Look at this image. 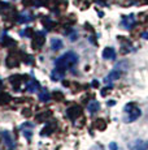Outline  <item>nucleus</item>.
I'll use <instances>...</instances> for the list:
<instances>
[{
	"label": "nucleus",
	"instance_id": "obj_1",
	"mask_svg": "<svg viewBox=\"0 0 148 150\" xmlns=\"http://www.w3.org/2000/svg\"><path fill=\"white\" fill-rule=\"evenodd\" d=\"M77 63H78V55L75 52H73V51H69V52H65L64 55L57 57L55 62V65L57 69L65 72L66 69L74 67Z\"/></svg>",
	"mask_w": 148,
	"mask_h": 150
},
{
	"label": "nucleus",
	"instance_id": "obj_2",
	"mask_svg": "<svg viewBox=\"0 0 148 150\" xmlns=\"http://www.w3.org/2000/svg\"><path fill=\"white\" fill-rule=\"evenodd\" d=\"M125 112H126V114H129V115H127V117H126V123L134 122V120H136L142 115L140 110H139L138 107H135L134 105H131V103H129V105L125 107Z\"/></svg>",
	"mask_w": 148,
	"mask_h": 150
},
{
	"label": "nucleus",
	"instance_id": "obj_3",
	"mask_svg": "<svg viewBox=\"0 0 148 150\" xmlns=\"http://www.w3.org/2000/svg\"><path fill=\"white\" fill-rule=\"evenodd\" d=\"M1 136H3V140H4V144H5V146H7L8 150H13V149H15L16 144H15V141H13V138H12V136H10L9 132H8V131L1 132Z\"/></svg>",
	"mask_w": 148,
	"mask_h": 150
},
{
	"label": "nucleus",
	"instance_id": "obj_4",
	"mask_svg": "<svg viewBox=\"0 0 148 150\" xmlns=\"http://www.w3.org/2000/svg\"><path fill=\"white\" fill-rule=\"evenodd\" d=\"M135 24V16L134 14H129V16H124L121 20V25L125 29H131Z\"/></svg>",
	"mask_w": 148,
	"mask_h": 150
},
{
	"label": "nucleus",
	"instance_id": "obj_5",
	"mask_svg": "<svg viewBox=\"0 0 148 150\" xmlns=\"http://www.w3.org/2000/svg\"><path fill=\"white\" fill-rule=\"evenodd\" d=\"M44 42H45L44 34L43 33H36V35L33 38V47L35 48V50H38V48H40L42 46L44 45Z\"/></svg>",
	"mask_w": 148,
	"mask_h": 150
},
{
	"label": "nucleus",
	"instance_id": "obj_6",
	"mask_svg": "<svg viewBox=\"0 0 148 150\" xmlns=\"http://www.w3.org/2000/svg\"><path fill=\"white\" fill-rule=\"evenodd\" d=\"M81 114H82V110L79 106H72V107L68 108V116L73 120H75Z\"/></svg>",
	"mask_w": 148,
	"mask_h": 150
},
{
	"label": "nucleus",
	"instance_id": "obj_7",
	"mask_svg": "<svg viewBox=\"0 0 148 150\" xmlns=\"http://www.w3.org/2000/svg\"><path fill=\"white\" fill-rule=\"evenodd\" d=\"M39 82L36 81V80H34V79H31L27 81L26 83V91H29V93H36L38 91V89H39Z\"/></svg>",
	"mask_w": 148,
	"mask_h": 150
},
{
	"label": "nucleus",
	"instance_id": "obj_8",
	"mask_svg": "<svg viewBox=\"0 0 148 150\" xmlns=\"http://www.w3.org/2000/svg\"><path fill=\"white\" fill-rule=\"evenodd\" d=\"M121 76H122V72L119 71L118 68H114L112 72H110L109 74H108L107 77H105V82H109V81H116V80H118Z\"/></svg>",
	"mask_w": 148,
	"mask_h": 150
},
{
	"label": "nucleus",
	"instance_id": "obj_9",
	"mask_svg": "<svg viewBox=\"0 0 148 150\" xmlns=\"http://www.w3.org/2000/svg\"><path fill=\"white\" fill-rule=\"evenodd\" d=\"M129 148H130V150H146L147 142H144V141H142V140H136L130 144Z\"/></svg>",
	"mask_w": 148,
	"mask_h": 150
},
{
	"label": "nucleus",
	"instance_id": "obj_10",
	"mask_svg": "<svg viewBox=\"0 0 148 150\" xmlns=\"http://www.w3.org/2000/svg\"><path fill=\"white\" fill-rule=\"evenodd\" d=\"M87 110H89L90 115H95L96 112L100 110V103H99L98 100H95V99L90 100V103L87 105Z\"/></svg>",
	"mask_w": 148,
	"mask_h": 150
},
{
	"label": "nucleus",
	"instance_id": "obj_11",
	"mask_svg": "<svg viewBox=\"0 0 148 150\" xmlns=\"http://www.w3.org/2000/svg\"><path fill=\"white\" fill-rule=\"evenodd\" d=\"M103 59L105 60H114L116 59V51L112 47H107L103 50Z\"/></svg>",
	"mask_w": 148,
	"mask_h": 150
},
{
	"label": "nucleus",
	"instance_id": "obj_12",
	"mask_svg": "<svg viewBox=\"0 0 148 150\" xmlns=\"http://www.w3.org/2000/svg\"><path fill=\"white\" fill-rule=\"evenodd\" d=\"M51 48L53 51H59L62 48V41L59 38H52L51 39Z\"/></svg>",
	"mask_w": 148,
	"mask_h": 150
},
{
	"label": "nucleus",
	"instance_id": "obj_13",
	"mask_svg": "<svg viewBox=\"0 0 148 150\" xmlns=\"http://www.w3.org/2000/svg\"><path fill=\"white\" fill-rule=\"evenodd\" d=\"M33 14H30V13H21L20 14V17H18V22L20 24H26V22H30V21H33Z\"/></svg>",
	"mask_w": 148,
	"mask_h": 150
},
{
	"label": "nucleus",
	"instance_id": "obj_14",
	"mask_svg": "<svg viewBox=\"0 0 148 150\" xmlns=\"http://www.w3.org/2000/svg\"><path fill=\"white\" fill-rule=\"evenodd\" d=\"M62 77H64V71H60L57 68H56L55 71L52 72V74H51V79H52L53 81H59V80H61Z\"/></svg>",
	"mask_w": 148,
	"mask_h": 150
},
{
	"label": "nucleus",
	"instance_id": "obj_15",
	"mask_svg": "<svg viewBox=\"0 0 148 150\" xmlns=\"http://www.w3.org/2000/svg\"><path fill=\"white\" fill-rule=\"evenodd\" d=\"M7 65L8 67H17L18 65V60H17V57H15L13 55H9V56L7 57Z\"/></svg>",
	"mask_w": 148,
	"mask_h": 150
},
{
	"label": "nucleus",
	"instance_id": "obj_16",
	"mask_svg": "<svg viewBox=\"0 0 148 150\" xmlns=\"http://www.w3.org/2000/svg\"><path fill=\"white\" fill-rule=\"evenodd\" d=\"M50 93H48V90H45V89H42L40 91H39V99L43 100V102H48L50 100Z\"/></svg>",
	"mask_w": 148,
	"mask_h": 150
},
{
	"label": "nucleus",
	"instance_id": "obj_17",
	"mask_svg": "<svg viewBox=\"0 0 148 150\" xmlns=\"http://www.w3.org/2000/svg\"><path fill=\"white\" fill-rule=\"evenodd\" d=\"M95 127H96L98 129H101V131H104V129L107 128V124H105V122H104L103 119H99V120H96Z\"/></svg>",
	"mask_w": 148,
	"mask_h": 150
},
{
	"label": "nucleus",
	"instance_id": "obj_18",
	"mask_svg": "<svg viewBox=\"0 0 148 150\" xmlns=\"http://www.w3.org/2000/svg\"><path fill=\"white\" fill-rule=\"evenodd\" d=\"M24 134H25V137H26L27 140H30L31 136H33V133H31L30 129H29V131H24Z\"/></svg>",
	"mask_w": 148,
	"mask_h": 150
},
{
	"label": "nucleus",
	"instance_id": "obj_19",
	"mask_svg": "<svg viewBox=\"0 0 148 150\" xmlns=\"http://www.w3.org/2000/svg\"><path fill=\"white\" fill-rule=\"evenodd\" d=\"M109 149H110V150H118V148H117V144L112 142V144L109 145Z\"/></svg>",
	"mask_w": 148,
	"mask_h": 150
},
{
	"label": "nucleus",
	"instance_id": "obj_20",
	"mask_svg": "<svg viewBox=\"0 0 148 150\" xmlns=\"http://www.w3.org/2000/svg\"><path fill=\"white\" fill-rule=\"evenodd\" d=\"M35 1H36V5H43V3L45 0H35Z\"/></svg>",
	"mask_w": 148,
	"mask_h": 150
},
{
	"label": "nucleus",
	"instance_id": "obj_21",
	"mask_svg": "<svg viewBox=\"0 0 148 150\" xmlns=\"http://www.w3.org/2000/svg\"><path fill=\"white\" fill-rule=\"evenodd\" d=\"M142 37H143L144 39H148V31H147V33H143V34H142Z\"/></svg>",
	"mask_w": 148,
	"mask_h": 150
},
{
	"label": "nucleus",
	"instance_id": "obj_22",
	"mask_svg": "<svg viewBox=\"0 0 148 150\" xmlns=\"http://www.w3.org/2000/svg\"><path fill=\"white\" fill-rule=\"evenodd\" d=\"M92 150H104L101 146H95V148H92Z\"/></svg>",
	"mask_w": 148,
	"mask_h": 150
},
{
	"label": "nucleus",
	"instance_id": "obj_23",
	"mask_svg": "<svg viewBox=\"0 0 148 150\" xmlns=\"http://www.w3.org/2000/svg\"><path fill=\"white\" fill-rule=\"evenodd\" d=\"M1 85H3V82H1V80H0V88H1Z\"/></svg>",
	"mask_w": 148,
	"mask_h": 150
},
{
	"label": "nucleus",
	"instance_id": "obj_24",
	"mask_svg": "<svg viewBox=\"0 0 148 150\" xmlns=\"http://www.w3.org/2000/svg\"><path fill=\"white\" fill-rule=\"evenodd\" d=\"M146 150H148V142H147V148H146Z\"/></svg>",
	"mask_w": 148,
	"mask_h": 150
}]
</instances>
